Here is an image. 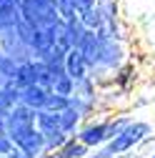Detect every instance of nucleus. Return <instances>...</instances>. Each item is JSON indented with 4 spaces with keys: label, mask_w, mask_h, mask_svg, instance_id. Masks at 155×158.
Returning a JSON list of instances; mask_svg holds the SVG:
<instances>
[{
    "label": "nucleus",
    "mask_w": 155,
    "mask_h": 158,
    "mask_svg": "<svg viewBox=\"0 0 155 158\" xmlns=\"http://www.w3.org/2000/svg\"><path fill=\"white\" fill-rule=\"evenodd\" d=\"M5 133H8V141L13 143V148L25 153L28 158H40L45 153V143L35 128V113L28 110L25 106L15 103L5 113Z\"/></svg>",
    "instance_id": "obj_1"
},
{
    "label": "nucleus",
    "mask_w": 155,
    "mask_h": 158,
    "mask_svg": "<svg viewBox=\"0 0 155 158\" xmlns=\"http://www.w3.org/2000/svg\"><path fill=\"white\" fill-rule=\"evenodd\" d=\"M35 128L40 133L43 143H45V153H55L65 141H68V133L60 123V115L58 113H50V110H40L35 113Z\"/></svg>",
    "instance_id": "obj_2"
},
{
    "label": "nucleus",
    "mask_w": 155,
    "mask_h": 158,
    "mask_svg": "<svg viewBox=\"0 0 155 158\" xmlns=\"http://www.w3.org/2000/svg\"><path fill=\"white\" fill-rule=\"evenodd\" d=\"M125 128V123H115V121H100V123H88L85 128H80L75 133V141L85 146V148H93V146H103V143H110L115 135Z\"/></svg>",
    "instance_id": "obj_3"
},
{
    "label": "nucleus",
    "mask_w": 155,
    "mask_h": 158,
    "mask_svg": "<svg viewBox=\"0 0 155 158\" xmlns=\"http://www.w3.org/2000/svg\"><path fill=\"white\" fill-rule=\"evenodd\" d=\"M148 131H150V128H148L145 123H130V126H125V128L103 148V153H100L98 158H110V156H115V153H123V151L133 148L135 143H140L143 138L148 135Z\"/></svg>",
    "instance_id": "obj_4"
},
{
    "label": "nucleus",
    "mask_w": 155,
    "mask_h": 158,
    "mask_svg": "<svg viewBox=\"0 0 155 158\" xmlns=\"http://www.w3.org/2000/svg\"><path fill=\"white\" fill-rule=\"evenodd\" d=\"M63 70H65V75L70 78L73 83L85 81V75H88V63H85L83 53L78 50V48H70V50L65 53V58H63Z\"/></svg>",
    "instance_id": "obj_5"
},
{
    "label": "nucleus",
    "mask_w": 155,
    "mask_h": 158,
    "mask_svg": "<svg viewBox=\"0 0 155 158\" xmlns=\"http://www.w3.org/2000/svg\"><path fill=\"white\" fill-rule=\"evenodd\" d=\"M85 153H88V148H85V146H80V143H78L75 138L70 135L68 141H65L60 148H58L55 153H50V156H53V158H83Z\"/></svg>",
    "instance_id": "obj_6"
},
{
    "label": "nucleus",
    "mask_w": 155,
    "mask_h": 158,
    "mask_svg": "<svg viewBox=\"0 0 155 158\" xmlns=\"http://www.w3.org/2000/svg\"><path fill=\"white\" fill-rule=\"evenodd\" d=\"M0 158H28V156H25V153H20V151H15V148H13L10 153H5V156H0Z\"/></svg>",
    "instance_id": "obj_7"
},
{
    "label": "nucleus",
    "mask_w": 155,
    "mask_h": 158,
    "mask_svg": "<svg viewBox=\"0 0 155 158\" xmlns=\"http://www.w3.org/2000/svg\"><path fill=\"white\" fill-rule=\"evenodd\" d=\"M40 158H53V156H50V153H43V156H40Z\"/></svg>",
    "instance_id": "obj_8"
},
{
    "label": "nucleus",
    "mask_w": 155,
    "mask_h": 158,
    "mask_svg": "<svg viewBox=\"0 0 155 158\" xmlns=\"http://www.w3.org/2000/svg\"><path fill=\"white\" fill-rule=\"evenodd\" d=\"M0 3H5V0H0Z\"/></svg>",
    "instance_id": "obj_9"
}]
</instances>
